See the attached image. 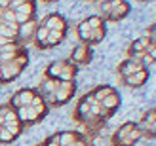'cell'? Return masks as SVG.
Returning <instances> with one entry per match:
<instances>
[{
    "label": "cell",
    "instance_id": "1",
    "mask_svg": "<svg viewBox=\"0 0 156 146\" xmlns=\"http://www.w3.org/2000/svg\"><path fill=\"white\" fill-rule=\"evenodd\" d=\"M145 78H147V72L145 70H139L137 74H131L129 78H128V82L131 83V86H137V83H141Z\"/></svg>",
    "mask_w": 156,
    "mask_h": 146
},
{
    "label": "cell",
    "instance_id": "2",
    "mask_svg": "<svg viewBox=\"0 0 156 146\" xmlns=\"http://www.w3.org/2000/svg\"><path fill=\"white\" fill-rule=\"evenodd\" d=\"M46 29H57V30H61L63 29V19L61 17H50L48 19V27Z\"/></svg>",
    "mask_w": 156,
    "mask_h": 146
},
{
    "label": "cell",
    "instance_id": "3",
    "mask_svg": "<svg viewBox=\"0 0 156 146\" xmlns=\"http://www.w3.org/2000/svg\"><path fill=\"white\" fill-rule=\"evenodd\" d=\"M21 116L25 120H34L36 118V110L34 108H27V106H23L21 108Z\"/></svg>",
    "mask_w": 156,
    "mask_h": 146
},
{
    "label": "cell",
    "instance_id": "4",
    "mask_svg": "<svg viewBox=\"0 0 156 146\" xmlns=\"http://www.w3.org/2000/svg\"><path fill=\"white\" fill-rule=\"evenodd\" d=\"M30 101H33V95H30L29 91H27V93H21V95L17 97V103H19V104H29Z\"/></svg>",
    "mask_w": 156,
    "mask_h": 146
},
{
    "label": "cell",
    "instance_id": "5",
    "mask_svg": "<svg viewBox=\"0 0 156 146\" xmlns=\"http://www.w3.org/2000/svg\"><path fill=\"white\" fill-rule=\"evenodd\" d=\"M71 91H73V87H69V83H63V89L57 93V97H59V99H65V97H69V93H71Z\"/></svg>",
    "mask_w": 156,
    "mask_h": 146
},
{
    "label": "cell",
    "instance_id": "6",
    "mask_svg": "<svg viewBox=\"0 0 156 146\" xmlns=\"http://www.w3.org/2000/svg\"><path fill=\"white\" fill-rule=\"evenodd\" d=\"M116 104H118V99L116 97H108V99L103 101V106H107V108H112V106H116Z\"/></svg>",
    "mask_w": 156,
    "mask_h": 146
},
{
    "label": "cell",
    "instance_id": "7",
    "mask_svg": "<svg viewBox=\"0 0 156 146\" xmlns=\"http://www.w3.org/2000/svg\"><path fill=\"white\" fill-rule=\"evenodd\" d=\"M17 12L23 13V15H29L30 12H33V8H30V4H21V6L17 8Z\"/></svg>",
    "mask_w": 156,
    "mask_h": 146
},
{
    "label": "cell",
    "instance_id": "8",
    "mask_svg": "<svg viewBox=\"0 0 156 146\" xmlns=\"http://www.w3.org/2000/svg\"><path fill=\"white\" fill-rule=\"evenodd\" d=\"M59 38H61V32H59V30H57V32L53 30V32H50V34H48V42H50V44H55Z\"/></svg>",
    "mask_w": 156,
    "mask_h": 146
},
{
    "label": "cell",
    "instance_id": "9",
    "mask_svg": "<svg viewBox=\"0 0 156 146\" xmlns=\"http://www.w3.org/2000/svg\"><path fill=\"white\" fill-rule=\"evenodd\" d=\"M21 32L23 34H30V32H33V23H27V25H23V29H21Z\"/></svg>",
    "mask_w": 156,
    "mask_h": 146
},
{
    "label": "cell",
    "instance_id": "10",
    "mask_svg": "<svg viewBox=\"0 0 156 146\" xmlns=\"http://www.w3.org/2000/svg\"><path fill=\"white\" fill-rule=\"evenodd\" d=\"M48 34H50V29H40L38 30V38H40V40H46Z\"/></svg>",
    "mask_w": 156,
    "mask_h": 146
},
{
    "label": "cell",
    "instance_id": "11",
    "mask_svg": "<svg viewBox=\"0 0 156 146\" xmlns=\"http://www.w3.org/2000/svg\"><path fill=\"white\" fill-rule=\"evenodd\" d=\"M73 141H74V137H73L71 133H67V135L63 137V139H61V144H71Z\"/></svg>",
    "mask_w": 156,
    "mask_h": 146
},
{
    "label": "cell",
    "instance_id": "12",
    "mask_svg": "<svg viewBox=\"0 0 156 146\" xmlns=\"http://www.w3.org/2000/svg\"><path fill=\"white\" fill-rule=\"evenodd\" d=\"M90 29H91V27L88 25V23H84V25H82V36H84V38L90 36Z\"/></svg>",
    "mask_w": 156,
    "mask_h": 146
},
{
    "label": "cell",
    "instance_id": "13",
    "mask_svg": "<svg viewBox=\"0 0 156 146\" xmlns=\"http://www.w3.org/2000/svg\"><path fill=\"white\" fill-rule=\"evenodd\" d=\"M0 137H2L4 141H10L12 139V131H10V129H4V131L0 133Z\"/></svg>",
    "mask_w": 156,
    "mask_h": 146
},
{
    "label": "cell",
    "instance_id": "14",
    "mask_svg": "<svg viewBox=\"0 0 156 146\" xmlns=\"http://www.w3.org/2000/svg\"><path fill=\"white\" fill-rule=\"evenodd\" d=\"M0 34H6V36H12L13 34V30L8 27V29H4V27H0Z\"/></svg>",
    "mask_w": 156,
    "mask_h": 146
},
{
    "label": "cell",
    "instance_id": "15",
    "mask_svg": "<svg viewBox=\"0 0 156 146\" xmlns=\"http://www.w3.org/2000/svg\"><path fill=\"white\" fill-rule=\"evenodd\" d=\"M6 120H8V121H15V114H8Z\"/></svg>",
    "mask_w": 156,
    "mask_h": 146
},
{
    "label": "cell",
    "instance_id": "16",
    "mask_svg": "<svg viewBox=\"0 0 156 146\" xmlns=\"http://www.w3.org/2000/svg\"><path fill=\"white\" fill-rule=\"evenodd\" d=\"M4 44H8V38L6 36H0V46H4Z\"/></svg>",
    "mask_w": 156,
    "mask_h": 146
},
{
    "label": "cell",
    "instance_id": "17",
    "mask_svg": "<svg viewBox=\"0 0 156 146\" xmlns=\"http://www.w3.org/2000/svg\"><path fill=\"white\" fill-rule=\"evenodd\" d=\"M17 19H19V21H27V15H23V13H19V15H17Z\"/></svg>",
    "mask_w": 156,
    "mask_h": 146
},
{
    "label": "cell",
    "instance_id": "18",
    "mask_svg": "<svg viewBox=\"0 0 156 146\" xmlns=\"http://www.w3.org/2000/svg\"><path fill=\"white\" fill-rule=\"evenodd\" d=\"M6 17L10 19V21H13V19H15V15H13V13H6Z\"/></svg>",
    "mask_w": 156,
    "mask_h": 146
},
{
    "label": "cell",
    "instance_id": "19",
    "mask_svg": "<svg viewBox=\"0 0 156 146\" xmlns=\"http://www.w3.org/2000/svg\"><path fill=\"white\" fill-rule=\"evenodd\" d=\"M21 2H25V0H15V2H13V4H21Z\"/></svg>",
    "mask_w": 156,
    "mask_h": 146
},
{
    "label": "cell",
    "instance_id": "20",
    "mask_svg": "<svg viewBox=\"0 0 156 146\" xmlns=\"http://www.w3.org/2000/svg\"><path fill=\"white\" fill-rule=\"evenodd\" d=\"M8 2V0H0V4H6Z\"/></svg>",
    "mask_w": 156,
    "mask_h": 146
},
{
    "label": "cell",
    "instance_id": "21",
    "mask_svg": "<svg viewBox=\"0 0 156 146\" xmlns=\"http://www.w3.org/2000/svg\"><path fill=\"white\" fill-rule=\"evenodd\" d=\"M0 76H2V72H0Z\"/></svg>",
    "mask_w": 156,
    "mask_h": 146
},
{
    "label": "cell",
    "instance_id": "22",
    "mask_svg": "<svg viewBox=\"0 0 156 146\" xmlns=\"http://www.w3.org/2000/svg\"><path fill=\"white\" fill-rule=\"evenodd\" d=\"M51 146H55V144H51Z\"/></svg>",
    "mask_w": 156,
    "mask_h": 146
},
{
    "label": "cell",
    "instance_id": "23",
    "mask_svg": "<svg viewBox=\"0 0 156 146\" xmlns=\"http://www.w3.org/2000/svg\"><path fill=\"white\" fill-rule=\"evenodd\" d=\"M0 131H2V129H0Z\"/></svg>",
    "mask_w": 156,
    "mask_h": 146
}]
</instances>
